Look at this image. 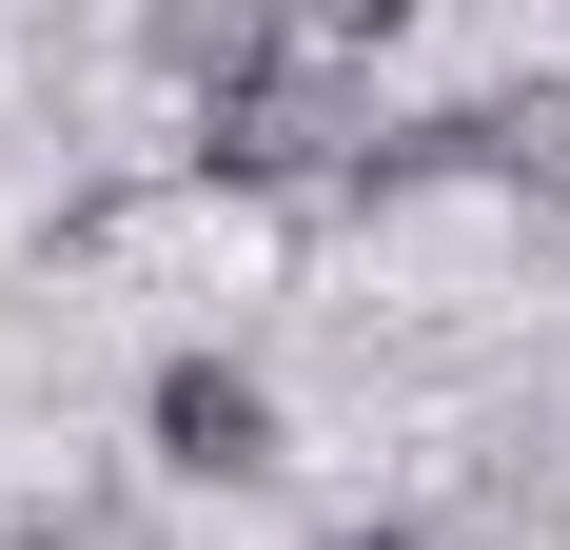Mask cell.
Here are the masks:
<instances>
[{
  "label": "cell",
  "mask_w": 570,
  "mask_h": 550,
  "mask_svg": "<svg viewBox=\"0 0 570 550\" xmlns=\"http://www.w3.org/2000/svg\"><path fill=\"white\" fill-rule=\"evenodd\" d=\"M158 472H197V492L276 472V393H256V374H217V354H177V374H158Z\"/></svg>",
  "instance_id": "cell-1"
},
{
  "label": "cell",
  "mask_w": 570,
  "mask_h": 550,
  "mask_svg": "<svg viewBox=\"0 0 570 550\" xmlns=\"http://www.w3.org/2000/svg\"><path fill=\"white\" fill-rule=\"evenodd\" d=\"M276 20H295V40H315V59H354V40H394L413 0H276Z\"/></svg>",
  "instance_id": "cell-2"
},
{
  "label": "cell",
  "mask_w": 570,
  "mask_h": 550,
  "mask_svg": "<svg viewBox=\"0 0 570 550\" xmlns=\"http://www.w3.org/2000/svg\"><path fill=\"white\" fill-rule=\"evenodd\" d=\"M20 550H138V511H40Z\"/></svg>",
  "instance_id": "cell-3"
},
{
  "label": "cell",
  "mask_w": 570,
  "mask_h": 550,
  "mask_svg": "<svg viewBox=\"0 0 570 550\" xmlns=\"http://www.w3.org/2000/svg\"><path fill=\"white\" fill-rule=\"evenodd\" d=\"M335 550H433V531H335Z\"/></svg>",
  "instance_id": "cell-4"
}]
</instances>
